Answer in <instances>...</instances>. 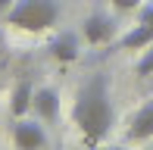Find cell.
Here are the masks:
<instances>
[{
    "mask_svg": "<svg viewBox=\"0 0 153 150\" xmlns=\"http://www.w3.org/2000/svg\"><path fill=\"white\" fill-rule=\"evenodd\" d=\"M72 122L78 125L85 144H103L116 125V106L109 97V75L91 72L81 81L72 103Z\"/></svg>",
    "mask_w": 153,
    "mask_h": 150,
    "instance_id": "cell-1",
    "label": "cell"
},
{
    "mask_svg": "<svg viewBox=\"0 0 153 150\" xmlns=\"http://www.w3.org/2000/svg\"><path fill=\"white\" fill-rule=\"evenodd\" d=\"M59 16H62L59 0H16L3 19L16 31L38 35V31H50L59 22Z\"/></svg>",
    "mask_w": 153,
    "mask_h": 150,
    "instance_id": "cell-2",
    "label": "cell"
},
{
    "mask_svg": "<svg viewBox=\"0 0 153 150\" xmlns=\"http://www.w3.org/2000/svg\"><path fill=\"white\" fill-rule=\"evenodd\" d=\"M116 35H119V25H116V19L109 16V13H91V16L85 19V25H81V38L91 47L113 44Z\"/></svg>",
    "mask_w": 153,
    "mask_h": 150,
    "instance_id": "cell-3",
    "label": "cell"
},
{
    "mask_svg": "<svg viewBox=\"0 0 153 150\" xmlns=\"http://www.w3.org/2000/svg\"><path fill=\"white\" fill-rule=\"evenodd\" d=\"M13 144L22 147V150H34V147L47 144V131H44V125H41L38 116H34V119L19 116L16 119V125H13Z\"/></svg>",
    "mask_w": 153,
    "mask_h": 150,
    "instance_id": "cell-4",
    "label": "cell"
},
{
    "mask_svg": "<svg viewBox=\"0 0 153 150\" xmlns=\"http://www.w3.org/2000/svg\"><path fill=\"white\" fill-rule=\"evenodd\" d=\"M31 113L38 116L41 122H53V119L59 116V91H56L53 85H41V88H34Z\"/></svg>",
    "mask_w": 153,
    "mask_h": 150,
    "instance_id": "cell-5",
    "label": "cell"
},
{
    "mask_svg": "<svg viewBox=\"0 0 153 150\" xmlns=\"http://www.w3.org/2000/svg\"><path fill=\"white\" fill-rule=\"evenodd\" d=\"M50 56L56 59V63H75V59L81 56V38L75 35V31H59L56 38L50 41Z\"/></svg>",
    "mask_w": 153,
    "mask_h": 150,
    "instance_id": "cell-6",
    "label": "cell"
},
{
    "mask_svg": "<svg viewBox=\"0 0 153 150\" xmlns=\"http://www.w3.org/2000/svg\"><path fill=\"white\" fill-rule=\"evenodd\" d=\"M153 138V97L144 100L128 122V141H150Z\"/></svg>",
    "mask_w": 153,
    "mask_h": 150,
    "instance_id": "cell-7",
    "label": "cell"
},
{
    "mask_svg": "<svg viewBox=\"0 0 153 150\" xmlns=\"http://www.w3.org/2000/svg\"><path fill=\"white\" fill-rule=\"evenodd\" d=\"M31 97H34V85L28 78H19L16 81V88H13V94H10V113L16 116H28L31 113Z\"/></svg>",
    "mask_w": 153,
    "mask_h": 150,
    "instance_id": "cell-8",
    "label": "cell"
},
{
    "mask_svg": "<svg viewBox=\"0 0 153 150\" xmlns=\"http://www.w3.org/2000/svg\"><path fill=\"white\" fill-rule=\"evenodd\" d=\"M147 44H153V22H137L128 35L119 38V50H144Z\"/></svg>",
    "mask_w": 153,
    "mask_h": 150,
    "instance_id": "cell-9",
    "label": "cell"
},
{
    "mask_svg": "<svg viewBox=\"0 0 153 150\" xmlns=\"http://www.w3.org/2000/svg\"><path fill=\"white\" fill-rule=\"evenodd\" d=\"M134 75H141V78H147V75H153V44L144 47L141 59L134 63Z\"/></svg>",
    "mask_w": 153,
    "mask_h": 150,
    "instance_id": "cell-10",
    "label": "cell"
},
{
    "mask_svg": "<svg viewBox=\"0 0 153 150\" xmlns=\"http://www.w3.org/2000/svg\"><path fill=\"white\" fill-rule=\"evenodd\" d=\"M109 3H113V10H119V13H131V10H137L144 0H109Z\"/></svg>",
    "mask_w": 153,
    "mask_h": 150,
    "instance_id": "cell-11",
    "label": "cell"
},
{
    "mask_svg": "<svg viewBox=\"0 0 153 150\" xmlns=\"http://www.w3.org/2000/svg\"><path fill=\"white\" fill-rule=\"evenodd\" d=\"M13 3H16V0H0V19L10 13V6H13Z\"/></svg>",
    "mask_w": 153,
    "mask_h": 150,
    "instance_id": "cell-12",
    "label": "cell"
}]
</instances>
